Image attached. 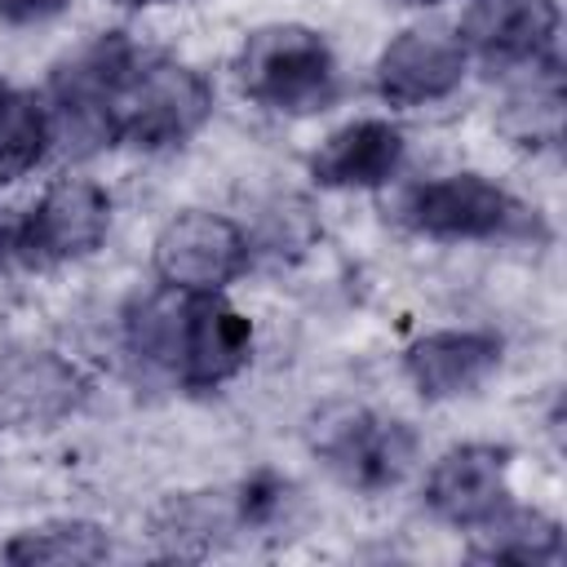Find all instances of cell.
<instances>
[{"label":"cell","mask_w":567,"mask_h":567,"mask_svg":"<svg viewBox=\"0 0 567 567\" xmlns=\"http://www.w3.org/2000/svg\"><path fill=\"white\" fill-rule=\"evenodd\" d=\"M563 527L558 518L523 505H501L474 527L470 554L483 563H518V567H545L563 563Z\"/></svg>","instance_id":"14"},{"label":"cell","mask_w":567,"mask_h":567,"mask_svg":"<svg viewBox=\"0 0 567 567\" xmlns=\"http://www.w3.org/2000/svg\"><path fill=\"white\" fill-rule=\"evenodd\" d=\"M558 44L554 0H474L461 18V49L492 66H549Z\"/></svg>","instance_id":"8"},{"label":"cell","mask_w":567,"mask_h":567,"mask_svg":"<svg viewBox=\"0 0 567 567\" xmlns=\"http://www.w3.org/2000/svg\"><path fill=\"white\" fill-rule=\"evenodd\" d=\"M155 275L177 292H221L248 266L244 230L221 213H182L173 217L151 248Z\"/></svg>","instance_id":"5"},{"label":"cell","mask_w":567,"mask_h":567,"mask_svg":"<svg viewBox=\"0 0 567 567\" xmlns=\"http://www.w3.org/2000/svg\"><path fill=\"white\" fill-rule=\"evenodd\" d=\"M403 221L425 239L478 244V239H514L536 226V208L514 199L501 182L483 173H447L421 182L403 199Z\"/></svg>","instance_id":"3"},{"label":"cell","mask_w":567,"mask_h":567,"mask_svg":"<svg viewBox=\"0 0 567 567\" xmlns=\"http://www.w3.org/2000/svg\"><path fill=\"white\" fill-rule=\"evenodd\" d=\"M213 115V84L164 53L133 49L124 71L106 97V133L111 142H128L137 151H173L190 142Z\"/></svg>","instance_id":"1"},{"label":"cell","mask_w":567,"mask_h":567,"mask_svg":"<svg viewBox=\"0 0 567 567\" xmlns=\"http://www.w3.org/2000/svg\"><path fill=\"white\" fill-rule=\"evenodd\" d=\"M4 563L18 567H49V563H102L111 558V540L97 523L84 518H62V523H44V527H27L13 540H4L0 549Z\"/></svg>","instance_id":"16"},{"label":"cell","mask_w":567,"mask_h":567,"mask_svg":"<svg viewBox=\"0 0 567 567\" xmlns=\"http://www.w3.org/2000/svg\"><path fill=\"white\" fill-rule=\"evenodd\" d=\"M115 4H124V9H151V4H164V0H115Z\"/></svg>","instance_id":"19"},{"label":"cell","mask_w":567,"mask_h":567,"mask_svg":"<svg viewBox=\"0 0 567 567\" xmlns=\"http://www.w3.org/2000/svg\"><path fill=\"white\" fill-rule=\"evenodd\" d=\"M319 456L354 492H390L416 461V430L381 412H346L319 434Z\"/></svg>","instance_id":"6"},{"label":"cell","mask_w":567,"mask_h":567,"mask_svg":"<svg viewBox=\"0 0 567 567\" xmlns=\"http://www.w3.org/2000/svg\"><path fill=\"white\" fill-rule=\"evenodd\" d=\"M509 496V447L461 443L425 474V505L452 527H478Z\"/></svg>","instance_id":"9"},{"label":"cell","mask_w":567,"mask_h":567,"mask_svg":"<svg viewBox=\"0 0 567 567\" xmlns=\"http://www.w3.org/2000/svg\"><path fill=\"white\" fill-rule=\"evenodd\" d=\"M252 359V323L217 292H186L173 377L186 390H217Z\"/></svg>","instance_id":"7"},{"label":"cell","mask_w":567,"mask_h":567,"mask_svg":"<svg viewBox=\"0 0 567 567\" xmlns=\"http://www.w3.org/2000/svg\"><path fill=\"white\" fill-rule=\"evenodd\" d=\"M284 505H288V478H279L275 470H257L230 496V509H235L239 527H266L284 514Z\"/></svg>","instance_id":"17"},{"label":"cell","mask_w":567,"mask_h":567,"mask_svg":"<svg viewBox=\"0 0 567 567\" xmlns=\"http://www.w3.org/2000/svg\"><path fill=\"white\" fill-rule=\"evenodd\" d=\"M470 53L443 31H399L377 58V93L390 106H425L461 89Z\"/></svg>","instance_id":"10"},{"label":"cell","mask_w":567,"mask_h":567,"mask_svg":"<svg viewBox=\"0 0 567 567\" xmlns=\"http://www.w3.org/2000/svg\"><path fill=\"white\" fill-rule=\"evenodd\" d=\"M239 89L279 115H315L337 102L341 71L323 31L306 22H270L257 27L235 62Z\"/></svg>","instance_id":"2"},{"label":"cell","mask_w":567,"mask_h":567,"mask_svg":"<svg viewBox=\"0 0 567 567\" xmlns=\"http://www.w3.org/2000/svg\"><path fill=\"white\" fill-rule=\"evenodd\" d=\"M501 354H505V346L496 332L447 328V332H430V337L412 341L403 354V372L421 399L439 403V399L478 390L501 368Z\"/></svg>","instance_id":"11"},{"label":"cell","mask_w":567,"mask_h":567,"mask_svg":"<svg viewBox=\"0 0 567 567\" xmlns=\"http://www.w3.org/2000/svg\"><path fill=\"white\" fill-rule=\"evenodd\" d=\"M49 142H53L49 106L35 93L0 80V186L27 177L44 159Z\"/></svg>","instance_id":"15"},{"label":"cell","mask_w":567,"mask_h":567,"mask_svg":"<svg viewBox=\"0 0 567 567\" xmlns=\"http://www.w3.org/2000/svg\"><path fill=\"white\" fill-rule=\"evenodd\" d=\"M111 230V195L97 182L62 177L53 182L31 213L9 226V252L27 266H62L97 252Z\"/></svg>","instance_id":"4"},{"label":"cell","mask_w":567,"mask_h":567,"mask_svg":"<svg viewBox=\"0 0 567 567\" xmlns=\"http://www.w3.org/2000/svg\"><path fill=\"white\" fill-rule=\"evenodd\" d=\"M71 9V0H0V18L9 27H40Z\"/></svg>","instance_id":"18"},{"label":"cell","mask_w":567,"mask_h":567,"mask_svg":"<svg viewBox=\"0 0 567 567\" xmlns=\"http://www.w3.org/2000/svg\"><path fill=\"white\" fill-rule=\"evenodd\" d=\"M84 377L49 354V350H35V354H18L9 363H0V421L4 425H53L62 421L66 412L80 408L84 399Z\"/></svg>","instance_id":"13"},{"label":"cell","mask_w":567,"mask_h":567,"mask_svg":"<svg viewBox=\"0 0 567 567\" xmlns=\"http://www.w3.org/2000/svg\"><path fill=\"white\" fill-rule=\"evenodd\" d=\"M408 4H439V0H408Z\"/></svg>","instance_id":"21"},{"label":"cell","mask_w":567,"mask_h":567,"mask_svg":"<svg viewBox=\"0 0 567 567\" xmlns=\"http://www.w3.org/2000/svg\"><path fill=\"white\" fill-rule=\"evenodd\" d=\"M408 142L390 120H350L319 142L310 155V177L328 190H372L403 168Z\"/></svg>","instance_id":"12"},{"label":"cell","mask_w":567,"mask_h":567,"mask_svg":"<svg viewBox=\"0 0 567 567\" xmlns=\"http://www.w3.org/2000/svg\"><path fill=\"white\" fill-rule=\"evenodd\" d=\"M4 252H9V230L0 226V257H4Z\"/></svg>","instance_id":"20"}]
</instances>
